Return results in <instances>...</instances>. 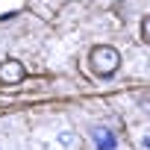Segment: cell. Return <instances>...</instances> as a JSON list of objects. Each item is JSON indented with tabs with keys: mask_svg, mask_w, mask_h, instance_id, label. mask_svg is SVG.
I'll use <instances>...</instances> for the list:
<instances>
[{
	"mask_svg": "<svg viewBox=\"0 0 150 150\" xmlns=\"http://www.w3.org/2000/svg\"><path fill=\"white\" fill-rule=\"evenodd\" d=\"M121 62H124L121 59V50L112 47V44H94L88 50V68H91L94 77H100V80L115 77V74L121 71Z\"/></svg>",
	"mask_w": 150,
	"mask_h": 150,
	"instance_id": "1",
	"label": "cell"
},
{
	"mask_svg": "<svg viewBox=\"0 0 150 150\" xmlns=\"http://www.w3.org/2000/svg\"><path fill=\"white\" fill-rule=\"evenodd\" d=\"M27 80V65L15 56H6L0 62V86H21Z\"/></svg>",
	"mask_w": 150,
	"mask_h": 150,
	"instance_id": "2",
	"label": "cell"
},
{
	"mask_svg": "<svg viewBox=\"0 0 150 150\" xmlns=\"http://www.w3.org/2000/svg\"><path fill=\"white\" fill-rule=\"evenodd\" d=\"M91 141L97 150H118V135L109 127H94L91 129Z\"/></svg>",
	"mask_w": 150,
	"mask_h": 150,
	"instance_id": "3",
	"label": "cell"
},
{
	"mask_svg": "<svg viewBox=\"0 0 150 150\" xmlns=\"http://www.w3.org/2000/svg\"><path fill=\"white\" fill-rule=\"evenodd\" d=\"M141 41H147V44H150V15H144V18H141Z\"/></svg>",
	"mask_w": 150,
	"mask_h": 150,
	"instance_id": "4",
	"label": "cell"
}]
</instances>
